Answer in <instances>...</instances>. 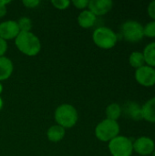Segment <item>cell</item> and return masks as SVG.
Segmentation results:
<instances>
[{
    "mask_svg": "<svg viewBox=\"0 0 155 156\" xmlns=\"http://www.w3.org/2000/svg\"><path fill=\"white\" fill-rule=\"evenodd\" d=\"M2 90H3V87H2V85H1V83H0V93L2 92Z\"/></svg>",
    "mask_w": 155,
    "mask_h": 156,
    "instance_id": "cell-29",
    "label": "cell"
},
{
    "mask_svg": "<svg viewBox=\"0 0 155 156\" xmlns=\"http://www.w3.org/2000/svg\"><path fill=\"white\" fill-rule=\"evenodd\" d=\"M154 142L147 136H142L133 143V150L141 155H149L154 151Z\"/></svg>",
    "mask_w": 155,
    "mask_h": 156,
    "instance_id": "cell-9",
    "label": "cell"
},
{
    "mask_svg": "<svg viewBox=\"0 0 155 156\" xmlns=\"http://www.w3.org/2000/svg\"><path fill=\"white\" fill-rule=\"evenodd\" d=\"M135 79L138 83L144 87L155 85V69L150 66H143L136 69Z\"/></svg>",
    "mask_w": 155,
    "mask_h": 156,
    "instance_id": "cell-7",
    "label": "cell"
},
{
    "mask_svg": "<svg viewBox=\"0 0 155 156\" xmlns=\"http://www.w3.org/2000/svg\"><path fill=\"white\" fill-rule=\"evenodd\" d=\"M15 39L17 49L26 56L34 57L37 55L41 49V43L39 38L31 31L20 32Z\"/></svg>",
    "mask_w": 155,
    "mask_h": 156,
    "instance_id": "cell-1",
    "label": "cell"
},
{
    "mask_svg": "<svg viewBox=\"0 0 155 156\" xmlns=\"http://www.w3.org/2000/svg\"><path fill=\"white\" fill-rule=\"evenodd\" d=\"M65 134H66V129H64L63 127L58 124L52 125L51 127H49V129L47 132L48 139L52 143L60 142L65 137Z\"/></svg>",
    "mask_w": 155,
    "mask_h": 156,
    "instance_id": "cell-14",
    "label": "cell"
},
{
    "mask_svg": "<svg viewBox=\"0 0 155 156\" xmlns=\"http://www.w3.org/2000/svg\"><path fill=\"white\" fill-rule=\"evenodd\" d=\"M129 62L131 64L132 67L135 68L136 69L144 66L145 60H144V57L143 54L140 51H134L130 55L129 58Z\"/></svg>",
    "mask_w": 155,
    "mask_h": 156,
    "instance_id": "cell-18",
    "label": "cell"
},
{
    "mask_svg": "<svg viewBox=\"0 0 155 156\" xmlns=\"http://www.w3.org/2000/svg\"><path fill=\"white\" fill-rule=\"evenodd\" d=\"M14 65L10 58L0 57V81L7 80L13 73Z\"/></svg>",
    "mask_w": 155,
    "mask_h": 156,
    "instance_id": "cell-12",
    "label": "cell"
},
{
    "mask_svg": "<svg viewBox=\"0 0 155 156\" xmlns=\"http://www.w3.org/2000/svg\"><path fill=\"white\" fill-rule=\"evenodd\" d=\"M122 108L118 103H111L106 108V116L107 119L116 121L121 117L122 115Z\"/></svg>",
    "mask_w": 155,
    "mask_h": 156,
    "instance_id": "cell-17",
    "label": "cell"
},
{
    "mask_svg": "<svg viewBox=\"0 0 155 156\" xmlns=\"http://www.w3.org/2000/svg\"><path fill=\"white\" fill-rule=\"evenodd\" d=\"M148 14L152 18L154 19L155 21V0L152 1L149 4V5H148Z\"/></svg>",
    "mask_w": 155,
    "mask_h": 156,
    "instance_id": "cell-25",
    "label": "cell"
},
{
    "mask_svg": "<svg viewBox=\"0 0 155 156\" xmlns=\"http://www.w3.org/2000/svg\"><path fill=\"white\" fill-rule=\"evenodd\" d=\"M120 126L116 121L105 119L95 128V135L101 142H110L118 136Z\"/></svg>",
    "mask_w": 155,
    "mask_h": 156,
    "instance_id": "cell-4",
    "label": "cell"
},
{
    "mask_svg": "<svg viewBox=\"0 0 155 156\" xmlns=\"http://www.w3.org/2000/svg\"><path fill=\"white\" fill-rule=\"evenodd\" d=\"M22 4L27 8H35L40 4V1H38V0H24V1H22Z\"/></svg>",
    "mask_w": 155,
    "mask_h": 156,
    "instance_id": "cell-23",
    "label": "cell"
},
{
    "mask_svg": "<svg viewBox=\"0 0 155 156\" xmlns=\"http://www.w3.org/2000/svg\"><path fill=\"white\" fill-rule=\"evenodd\" d=\"M142 117L150 122H155V97L147 101L142 107Z\"/></svg>",
    "mask_w": 155,
    "mask_h": 156,
    "instance_id": "cell-13",
    "label": "cell"
},
{
    "mask_svg": "<svg viewBox=\"0 0 155 156\" xmlns=\"http://www.w3.org/2000/svg\"><path fill=\"white\" fill-rule=\"evenodd\" d=\"M89 2L90 1H88V0H74L71 3L78 9H85L86 7H88Z\"/></svg>",
    "mask_w": 155,
    "mask_h": 156,
    "instance_id": "cell-22",
    "label": "cell"
},
{
    "mask_svg": "<svg viewBox=\"0 0 155 156\" xmlns=\"http://www.w3.org/2000/svg\"><path fill=\"white\" fill-rule=\"evenodd\" d=\"M92 39L97 47L103 49H110L116 45L118 37L116 33L110 27H100L94 30L92 34Z\"/></svg>",
    "mask_w": 155,
    "mask_h": 156,
    "instance_id": "cell-3",
    "label": "cell"
},
{
    "mask_svg": "<svg viewBox=\"0 0 155 156\" xmlns=\"http://www.w3.org/2000/svg\"><path fill=\"white\" fill-rule=\"evenodd\" d=\"M51 4L57 9L64 10V9H67L70 5L71 2L69 0H52Z\"/></svg>",
    "mask_w": 155,
    "mask_h": 156,
    "instance_id": "cell-21",
    "label": "cell"
},
{
    "mask_svg": "<svg viewBox=\"0 0 155 156\" xmlns=\"http://www.w3.org/2000/svg\"><path fill=\"white\" fill-rule=\"evenodd\" d=\"M143 34L148 37H155V21L149 22L143 27Z\"/></svg>",
    "mask_w": 155,
    "mask_h": 156,
    "instance_id": "cell-20",
    "label": "cell"
},
{
    "mask_svg": "<svg viewBox=\"0 0 155 156\" xmlns=\"http://www.w3.org/2000/svg\"><path fill=\"white\" fill-rule=\"evenodd\" d=\"M124 112L127 116H129L130 118L135 120V121H139L141 119H143L142 117V108L140 107V105L134 101H130L127 102L124 105Z\"/></svg>",
    "mask_w": 155,
    "mask_h": 156,
    "instance_id": "cell-15",
    "label": "cell"
},
{
    "mask_svg": "<svg viewBox=\"0 0 155 156\" xmlns=\"http://www.w3.org/2000/svg\"><path fill=\"white\" fill-rule=\"evenodd\" d=\"M122 34L125 40L129 42H138L143 39V27L135 20H128L122 26Z\"/></svg>",
    "mask_w": 155,
    "mask_h": 156,
    "instance_id": "cell-6",
    "label": "cell"
},
{
    "mask_svg": "<svg viewBox=\"0 0 155 156\" xmlns=\"http://www.w3.org/2000/svg\"><path fill=\"white\" fill-rule=\"evenodd\" d=\"M78 119V112L76 108L70 104H61L55 111V121L58 125L64 129L74 127Z\"/></svg>",
    "mask_w": 155,
    "mask_h": 156,
    "instance_id": "cell-2",
    "label": "cell"
},
{
    "mask_svg": "<svg viewBox=\"0 0 155 156\" xmlns=\"http://www.w3.org/2000/svg\"><path fill=\"white\" fill-rule=\"evenodd\" d=\"M152 156H155V150L153 152V154H152Z\"/></svg>",
    "mask_w": 155,
    "mask_h": 156,
    "instance_id": "cell-30",
    "label": "cell"
},
{
    "mask_svg": "<svg viewBox=\"0 0 155 156\" xmlns=\"http://www.w3.org/2000/svg\"><path fill=\"white\" fill-rule=\"evenodd\" d=\"M143 57L145 62L150 67H155V42L148 44L143 50Z\"/></svg>",
    "mask_w": 155,
    "mask_h": 156,
    "instance_id": "cell-16",
    "label": "cell"
},
{
    "mask_svg": "<svg viewBox=\"0 0 155 156\" xmlns=\"http://www.w3.org/2000/svg\"><path fill=\"white\" fill-rule=\"evenodd\" d=\"M7 50V43L5 40L0 37V57H4Z\"/></svg>",
    "mask_w": 155,
    "mask_h": 156,
    "instance_id": "cell-24",
    "label": "cell"
},
{
    "mask_svg": "<svg viewBox=\"0 0 155 156\" xmlns=\"http://www.w3.org/2000/svg\"><path fill=\"white\" fill-rule=\"evenodd\" d=\"M2 108H3V100H2V98L0 97V111L2 110Z\"/></svg>",
    "mask_w": 155,
    "mask_h": 156,
    "instance_id": "cell-28",
    "label": "cell"
},
{
    "mask_svg": "<svg viewBox=\"0 0 155 156\" xmlns=\"http://www.w3.org/2000/svg\"><path fill=\"white\" fill-rule=\"evenodd\" d=\"M7 13V8H6V5H0V18L1 17H4Z\"/></svg>",
    "mask_w": 155,
    "mask_h": 156,
    "instance_id": "cell-26",
    "label": "cell"
},
{
    "mask_svg": "<svg viewBox=\"0 0 155 156\" xmlns=\"http://www.w3.org/2000/svg\"><path fill=\"white\" fill-rule=\"evenodd\" d=\"M109 150L112 156H131L133 152V143L128 137L118 135L109 142Z\"/></svg>",
    "mask_w": 155,
    "mask_h": 156,
    "instance_id": "cell-5",
    "label": "cell"
},
{
    "mask_svg": "<svg viewBox=\"0 0 155 156\" xmlns=\"http://www.w3.org/2000/svg\"><path fill=\"white\" fill-rule=\"evenodd\" d=\"M20 33L17 22L15 20H6L0 23V37L4 40L16 38Z\"/></svg>",
    "mask_w": 155,
    "mask_h": 156,
    "instance_id": "cell-8",
    "label": "cell"
},
{
    "mask_svg": "<svg viewBox=\"0 0 155 156\" xmlns=\"http://www.w3.org/2000/svg\"><path fill=\"white\" fill-rule=\"evenodd\" d=\"M17 25L20 32H30L32 28V21L28 17H21L18 19Z\"/></svg>",
    "mask_w": 155,
    "mask_h": 156,
    "instance_id": "cell-19",
    "label": "cell"
},
{
    "mask_svg": "<svg viewBox=\"0 0 155 156\" xmlns=\"http://www.w3.org/2000/svg\"><path fill=\"white\" fill-rule=\"evenodd\" d=\"M97 16L90 10H83L78 16V24L83 28H90L95 25Z\"/></svg>",
    "mask_w": 155,
    "mask_h": 156,
    "instance_id": "cell-11",
    "label": "cell"
},
{
    "mask_svg": "<svg viewBox=\"0 0 155 156\" xmlns=\"http://www.w3.org/2000/svg\"><path fill=\"white\" fill-rule=\"evenodd\" d=\"M9 3H10L9 0H0V5H6Z\"/></svg>",
    "mask_w": 155,
    "mask_h": 156,
    "instance_id": "cell-27",
    "label": "cell"
},
{
    "mask_svg": "<svg viewBox=\"0 0 155 156\" xmlns=\"http://www.w3.org/2000/svg\"><path fill=\"white\" fill-rule=\"evenodd\" d=\"M112 5L111 0H90L88 7L89 10L97 16L107 14L111 9Z\"/></svg>",
    "mask_w": 155,
    "mask_h": 156,
    "instance_id": "cell-10",
    "label": "cell"
}]
</instances>
